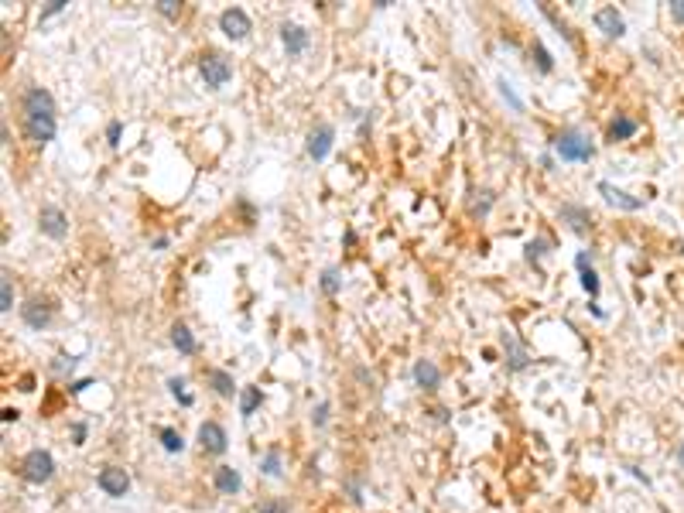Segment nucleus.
I'll use <instances>...</instances> for the list:
<instances>
[{
  "label": "nucleus",
  "mask_w": 684,
  "mask_h": 513,
  "mask_svg": "<svg viewBox=\"0 0 684 513\" xmlns=\"http://www.w3.org/2000/svg\"><path fill=\"white\" fill-rule=\"evenodd\" d=\"M21 120H24V134L35 141V144H48L55 141L58 134V110H55V100L45 86H31L24 89L21 96Z\"/></svg>",
  "instance_id": "nucleus-1"
},
{
  "label": "nucleus",
  "mask_w": 684,
  "mask_h": 513,
  "mask_svg": "<svg viewBox=\"0 0 684 513\" xmlns=\"http://www.w3.org/2000/svg\"><path fill=\"white\" fill-rule=\"evenodd\" d=\"M555 151L562 161H592L596 158V144L589 141L585 130L578 127H564L562 134L555 137Z\"/></svg>",
  "instance_id": "nucleus-2"
},
{
  "label": "nucleus",
  "mask_w": 684,
  "mask_h": 513,
  "mask_svg": "<svg viewBox=\"0 0 684 513\" xmlns=\"http://www.w3.org/2000/svg\"><path fill=\"white\" fill-rule=\"evenodd\" d=\"M199 76L209 89H223L226 82L233 79V62L219 52H205L199 58Z\"/></svg>",
  "instance_id": "nucleus-3"
},
{
  "label": "nucleus",
  "mask_w": 684,
  "mask_h": 513,
  "mask_svg": "<svg viewBox=\"0 0 684 513\" xmlns=\"http://www.w3.org/2000/svg\"><path fill=\"white\" fill-rule=\"evenodd\" d=\"M21 475L28 479V482H48L51 475H55V459H51V452H45V448H35V452H28L24 459H21Z\"/></svg>",
  "instance_id": "nucleus-4"
},
{
  "label": "nucleus",
  "mask_w": 684,
  "mask_h": 513,
  "mask_svg": "<svg viewBox=\"0 0 684 513\" xmlns=\"http://www.w3.org/2000/svg\"><path fill=\"white\" fill-rule=\"evenodd\" d=\"M38 230L48 239H65L69 237V216L58 205L48 202V205H41V212H38Z\"/></svg>",
  "instance_id": "nucleus-5"
},
{
  "label": "nucleus",
  "mask_w": 684,
  "mask_h": 513,
  "mask_svg": "<svg viewBox=\"0 0 684 513\" xmlns=\"http://www.w3.org/2000/svg\"><path fill=\"white\" fill-rule=\"evenodd\" d=\"M332 141H335V127L332 123H315L308 130V141H305V151L312 161H325L328 151H332Z\"/></svg>",
  "instance_id": "nucleus-6"
},
{
  "label": "nucleus",
  "mask_w": 684,
  "mask_h": 513,
  "mask_svg": "<svg viewBox=\"0 0 684 513\" xmlns=\"http://www.w3.org/2000/svg\"><path fill=\"white\" fill-rule=\"evenodd\" d=\"M51 315H55V308H51V301H48V298H41V294L28 298V301L21 305V318H24V325H28V329H35V332L48 329Z\"/></svg>",
  "instance_id": "nucleus-7"
},
{
  "label": "nucleus",
  "mask_w": 684,
  "mask_h": 513,
  "mask_svg": "<svg viewBox=\"0 0 684 513\" xmlns=\"http://www.w3.org/2000/svg\"><path fill=\"white\" fill-rule=\"evenodd\" d=\"M219 31H223L230 41H243L250 35V17H246V10H243V7H226V10L219 14Z\"/></svg>",
  "instance_id": "nucleus-8"
},
{
  "label": "nucleus",
  "mask_w": 684,
  "mask_h": 513,
  "mask_svg": "<svg viewBox=\"0 0 684 513\" xmlns=\"http://www.w3.org/2000/svg\"><path fill=\"white\" fill-rule=\"evenodd\" d=\"M96 482H100V489H103L106 496H127V489H130V475H127V469H120V466L100 469Z\"/></svg>",
  "instance_id": "nucleus-9"
},
{
  "label": "nucleus",
  "mask_w": 684,
  "mask_h": 513,
  "mask_svg": "<svg viewBox=\"0 0 684 513\" xmlns=\"http://www.w3.org/2000/svg\"><path fill=\"white\" fill-rule=\"evenodd\" d=\"M558 216H562V223H568V230H571V233H578V237H585V233L592 230V212H589L585 205L564 202L562 209H558Z\"/></svg>",
  "instance_id": "nucleus-10"
},
{
  "label": "nucleus",
  "mask_w": 684,
  "mask_h": 513,
  "mask_svg": "<svg viewBox=\"0 0 684 513\" xmlns=\"http://www.w3.org/2000/svg\"><path fill=\"white\" fill-rule=\"evenodd\" d=\"M199 445L205 455H223L226 452V445H230V438L223 432V425H216V421H205L199 428Z\"/></svg>",
  "instance_id": "nucleus-11"
},
{
  "label": "nucleus",
  "mask_w": 684,
  "mask_h": 513,
  "mask_svg": "<svg viewBox=\"0 0 684 513\" xmlns=\"http://www.w3.org/2000/svg\"><path fill=\"white\" fill-rule=\"evenodd\" d=\"M592 21H596V28L603 31L605 38H623L626 35V21H623V14L616 7H599Z\"/></svg>",
  "instance_id": "nucleus-12"
},
{
  "label": "nucleus",
  "mask_w": 684,
  "mask_h": 513,
  "mask_svg": "<svg viewBox=\"0 0 684 513\" xmlns=\"http://www.w3.org/2000/svg\"><path fill=\"white\" fill-rule=\"evenodd\" d=\"M599 192L605 196V202H609V205H619V209H626V212H637V209H644V198H633L630 192L616 189L612 182H599Z\"/></svg>",
  "instance_id": "nucleus-13"
},
{
  "label": "nucleus",
  "mask_w": 684,
  "mask_h": 513,
  "mask_svg": "<svg viewBox=\"0 0 684 513\" xmlns=\"http://www.w3.org/2000/svg\"><path fill=\"white\" fill-rule=\"evenodd\" d=\"M281 41L284 48H287V55H301L305 48H308V31L301 28V24H291V21H284L281 24Z\"/></svg>",
  "instance_id": "nucleus-14"
},
{
  "label": "nucleus",
  "mask_w": 684,
  "mask_h": 513,
  "mask_svg": "<svg viewBox=\"0 0 684 513\" xmlns=\"http://www.w3.org/2000/svg\"><path fill=\"white\" fill-rule=\"evenodd\" d=\"M411 373H414V384H417L421 390H435V387L442 384V370H438L431 359H417Z\"/></svg>",
  "instance_id": "nucleus-15"
},
{
  "label": "nucleus",
  "mask_w": 684,
  "mask_h": 513,
  "mask_svg": "<svg viewBox=\"0 0 684 513\" xmlns=\"http://www.w3.org/2000/svg\"><path fill=\"white\" fill-rule=\"evenodd\" d=\"M640 130V123L633 117H626V113H616V120L609 123V130H605V141L609 144H616V141H630L633 134Z\"/></svg>",
  "instance_id": "nucleus-16"
},
{
  "label": "nucleus",
  "mask_w": 684,
  "mask_h": 513,
  "mask_svg": "<svg viewBox=\"0 0 684 513\" xmlns=\"http://www.w3.org/2000/svg\"><path fill=\"white\" fill-rule=\"evenodd\" d=\"M171 346L182 356H196V349H199V342H196V336H192V329L185 322H175L171 325Z\"/></svg>",
  "instance_id": "nucleus-17"
},
{
  "label": "nucleus",
  "mask_w": 684,
  "mask_h": 513,
  "mask_svg": "<svg viewBox=\"0 0 684 513\" xmlns=\"http://www.w3.org/2000/svg\"><path fill=\"white\" fill-rule=\"evenodd\" d=\"M503 349H507V359H510V370H514V373L530 363V353L523 349V342L514 336V332H503Z\"/></svg>",
  "instance_id": "nucleus-18"
},
{
  "label": "nucleus",
  "mask_w": 684,
  "mask_h": 513,
  "mask_svg": "<svg viewBox=\"0 0 684 513\" xmlns=\"http://www.w3.org/2000/svg\"><path fill=\"white\" fill-rule=\"evenodd\" d=\"M212 482H216V489H219L223 496H233V493H240V486H243L240 473H237L233 466H219V469H216V475H212Z\"/></svg>",
  "instance_id": "nucleus-19"
},
{
  "label": "nucleus",
  "mask_w": 684,
  "mask_h": 513,
  "mask_svg": "<svg viewBox=\"0 0 684 513\" xmlns=\"http://www.w3.org/2000/svg\"><path fill=\"white\" fill-rule=\"evenodd\" d=\"M209 384H212V390L219 397H233L237 394V384H233V377L226 373V370H209Z\"/></svg>",
  "instance_id": "nucleus-20"
},
{
  "label": "nucleus",
  "mask_w": 684,
  "mask_h": 513,
  "mask_svg": "<svg viewBox=\"0 0 684 513\" xmlns=\"http://www.w3.org/2000/svg\"><path fill=\"white\" fill-rule=\"evenodd\" d=\"M260 387H243V394H240V414L243 418H250L257 407H260Z\"/></svg>",
  "instance_id": "nucleus-21"
},
{
  "label": "nucleus",
  "mask_w": 684,
  "mask_h": 513,
  "mask_svg": "<svg viewBox=\"0 0 684 513\" xmlns=\"http://www.w3.org/2000/svg\"><path fill=\"white\" fill-rule=\"evenodd\" d=\"M489 209H493V192H489V189L472 192V198H469V212H472V216H486Z\"/></svg>",
  "instance_id": "nucleus-22"
},
{
  "label": "nucleus",
  "mask_w": 684,
  "mask_h": 513,
  "mask_svg": "<svg viewBox=\"0 0 684 513\" xmlns=\"http://www.w3.org/2000/svg\"><path fill=\"white\" fill-rule=\"evenodd\" d=\"M319 284H322L325 294H339V291H342V271H339V267H325Z\"/></svg>",
  "instance_id": "nucleus-23"
},
{
  "label": "nucleus",
  "mask_w": 684,
  "mask_h": 513,
  "mask_svg": "<svg viewBox=\"0 0 684 513\" xmlns=\"http://www.w3.org/2000/svg\"><path fill=\"white\" fill-rule=\"evenodd\" d=\"M10 308H14V287H10V274H3L0 277V312L10 315Z\"/></svg>",
  "instance_id": "nucleus-24"
},
{
  "label": "nucleus",
  "mask_w": 684,
  "mask_h": 513,
  "mask_svg": "<svg viewBox=\"0 0 684 513\" xmlns=\"http://www.w3.org/2000/svg\"><path fill=\"white\" fill-rule=\"evenodd\" d=\"M548 246H551V243H548L544 237L530 239V243H527V260H530V264H541V257L548 253Z\"/></svg>",
  "instance_id": "nucleus-25"
},
{
  "label": "nucleus",
  "mask_w": 684,
  "mask_h": 513,
  "mask_svg": "<svg viewBox=\"0 0 684 513\" xmlns=\"http://www.w3.org/2000/svg\"><path fill=\"white\" fill-rule=\"evenodd\" d=\"M161 445H164V452H182L185 448L182 434L175 432V428H161Z\"/></svg>",
  "instance_id": "nucleus-26"
},
{
  "label": "nucleus",
  "mask_w": 684,
  "mask_h": 513,
  "mask_svg": "<svg viewBox=\"0 0 684 513\" xmlns=\"http://www.w3.org/2000/svg\"><path fill=\"white\" fill-rule=\"evenodd\" d=\"M530 55H537V69H541V72H551V69H555V62H551V52H548L541 41H534Z\"/></svg>",
  "instance_id": "nucleus-27"
},
{
  "label": "nucleus",
  "mask_w": 684,
  "mask_h": 513,
  "mask_svg": "<svg viewBox=\"0 0 684 513\" xmlns=\"http://www.w3.org/2000/svg\"><path fill=\"white\" fill-rule=\"evenodd\" d=\"M578 274H582V287L589 291V298H599V274L592 267H582Z\"/></svg>",
  "instance_id": "nucleus-28"
},
{
  "label": "nucleus",
  "mask_w": 684,
  "mask_h": 513,
  "mask_svg": "<svg viewBox=\"0 0 684 513\" xmlns=\"http://www.w3.org/2000/svg\"><path fill=\"white\" fill-rule=\"evenodd\" d=\"M264 475H281V448H271L267 455H264Z\"/></svg>",
  "instance_id": "nucleus-29"
},
{
  "label": "nucleus",
  "mask_w": 684,
  "mask_h": 513,
  "mask_svg": "<svg viewBox=\"0 0 684 513\" xmlns=\"http://www.w3.org/2000/svg\"><path fill=\"white\" fill-rule=\"evenodd\" d=\"M154 7H158V14L171 17V21H178V17H182V3H178V0H158Z\"/></svg>",
  "instance_id": "nucleus-30"
},
{
  "label": "nucleus",
  "mask_w": 684,
  "mask_h": 513,
  "mask_svg": "<svg viewBox=\"0 0 684 513\" xmlns=\"http://www.w3.org/2000/svg\"><path fill=\"white\" fill-rule=\"evenodd\" d=\"M168 390H171V394L178 397V400H182V404H185V407H189V404H192V394H189V390H185V380H178V377H171V380H168Z\"/></svg>",
  "instance_id": "nucleus-31"
},
{
  "label": "nucleus",
  "mask_w": 684,
  "mask_h": 513,
  "mask_svg": "<svg viewBox=\"0 0 684 513\" xmlns=\"http://www.w3.org/2000/svg\"><path fill=\"white\" fill-rule=\"evenodd\" d=\"M120 134H123V123H120V120H110V127H106V141H110L113 148L120 144Z\"/></svg>",
  "instance_id": "nucleus-32"
},
{
  "label": "nucleus",
  "mask_w": 684,
  "mask_h": 513,
  "mask_svg": "<svg viewBox=\"0 0 684 513\" xmlns=\"http://www.w3.org/2000/svg\"><path fill=\"white\" fill-rule=\"evenodd\" d=\"M65 10V0H51L45 10H41V21H48V17H55V14H62Z\"/></svg>",
  "instance_id": "nucleus-33"
},
{
  "label": "nucleus",
  "mask_w": 684,
  "mask_h": 513,
  "mask_svg": "<svg viewBox=\"0 0 684 513\" xmlns=\"http://www.w3.org/2000/svg\"><path fill=\"white\" fill-rule=\"evenodd\" d=\"M667 10H671V21L684 24V0H671V3H667Z\"/></svg>",
  "instance_id": "nucleus-34"
},
{
  "label": "nucleus",
  "mask_w": 684,
  "mask_h": 513,
  "mask_svg": "<svg viewBox=\"0 0 684 513\" xmlns=\"http://www.w3.org/2000/svg\"><path fill=\"white\" fill-rule=\"evenodd\" d=\"M575 267H578V271H582V267H592V253L578 250V253H575Z\"/></svg>",
  "instance_id": "nucleus-35"
},
{
  "label": "nucleus",
  "mask_w": 684,
  "mask_h": 513,
  "mask_svg": "<svg viewBox=\"0 0 684 513\" xmlns=\"http://www.w3.org/2000/svg\"><path fill=\"white\" fill-rule=\"evenodd\" d=\"M325 421H328V404H319V411H315V425L322 428Z\"/></svg>",
  "instance_id": "nucleus-36"
},
{
  "label": "nucleus",
  "mask_w": 684,
  "mask_h": 513,
  "mask_svg": "<svg viewBox=\"0 0 684 513\" xmlns=\"http://www.w3.org/2000/svg\"><path fill=\"white\" fill-rule=\"evenodd\" d=\"M257 513H284V507H281V503H260Z\"/></svg>",
  "instance_id": "nucleus-37"
},
{
  "label": "nucleus",
  "mask_w": 684,
  "mask_h": 513,
  "mask_svg": "<svg viewBox=\"0 0 684 513\" xmlns=\"http://www.w3.org/2000/svg\"><path fill=\"white\" fill-rule=\"evenodd\" d=\"M72 438H76V445H82V438H86V425H76V428H72Z\"/></svg>",
  "instance_id": "nucleus-38"
},
{
  "label": "nucleus",
  "mask_w": 684,
  "mask_h": 513,
  "mask_svg": "<svg viewBox=\"0 0 684 513\" xmlns=\"http://www.w3.org/2000/svg\"><path fill=\"white\" fill-rule=\"evenodd\" d=\"M10 421H17V411H14V407L3 411V425H10Z\"/></svg>",
  "instance_id": "nucleus-39"
},
{
  "label": "nucleus",
  "mask_w": 684,
  "mask_h": 513,
  "mask_svg": "<svg viewBox=\"0 0 684 513\" xmlns=\"http://www.w3.org/2000/svg\"><path fill=\"white\" fill-rule=\"evenodd\" d=\"M678 462H681V466H684V441H681V445H678Z\"/></svg>",
  "instance_id": "nucleus-40"
},
{
  "label": "nucleus",
  "mask_w": 684,
  "mask_h": 513,
  "mask_svg": "<svg viewBox=\"0 0 684 513\" xmlns=\"http://www.w3.org/2000/svg\"><path fill=\"white\" fill-rule=\"evenodd\" d=\"M681 250H684V243H681Z\"/></svg>",
  "instance_id": "nucleus-41"
}]
</instances>
